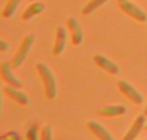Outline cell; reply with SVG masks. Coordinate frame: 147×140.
<instances>
[{
	"mask_svg": "<svg viewBox=\"0 0 147 140\" xmlns=\"http://www.w3.org/2000/svg\"><path fill=\"white\" fill-rule=\"evenodd\" d=\"M127 112V108L121 104L116 105H106V107L99 109V115L105 116V117H116V116H121Z\"/></svg>",
	"mask_w": 147,
	"mask_h": 140,
	"instance_id": "12",
	"label": "cell"
},
{
	"mask_svg": "<svg viewBox=\"0 0 147 140\" xmlns=\"http://www.w3.org/2000/svg\"><path fill=\"white\" fill-rule=\"evenodd\" d=\"M117 87L134 104H142L143 103V97L141 95V93L137 89H134V86H132L129 82L124 81V80H120V81H117Z\"/></svg>",
	"mask_w": 147,
	"mask_h": 140,
	"instance_id": "4",
	"label": "cell"
},
{
	"mask_svg": "<svg viewBox=\"0 0 147 140\" xmlns=\"http://www.w3.org/2000/svg\"><path fill=\"white\" fill-rule=\"evenodd\" d=\"M3 90H4L5 94H7L10 99L14 100L16 103H18V104H21V105L28 104V97L25 93L21 91V90H18V87H13V86H10V85H8V86H5Z\"/></svg>",
	"mask_w": 147,
	"mask_h": 140,
	"instance_id": "11",
	"label": "cell"
},
{
	"mask_svg": "<svg viewBox=\"0 0 147 140\" xmlns=\"http://www.w3.org/2000/svg\"><path fill=\"white\" fill-rule=\"evenodd\" d=\"M30 1H34V0H30Z\"/></svg>",
	"mask_w": 147,
	"mask_h": 140,
	"instance_id": "20",
	"label": "cell"
},
{
	"mask_svg": "<svg viewBox=\"0 0 147 140\" xmlns=\"http://www.w3.org/2000/svg\"><path fill=\"white\" fill-rule=\"evenodd\" d=\"M12 68L13 67L9 62H3V63L0 64V75H1V79L4 80L8 85L20 89V87H22V82L14 76Z\"/></svg>",
	"mask_w": 147,
	"mask_h": 140,
	"instance_id": "5",
	"label": "cell"
},
{
	"mask_svg": "<svg viewBox=\"0 0 147 140\" xmlns=\"http://www.w3.org/2000/svg\"><path fill=\"white\" fill-rule=\"evenodd\" d=\"M27 140H38L36 136V127H31L27 133Z\"/></svg>",
	"mask_w": 147,
	"mask_h": 140,
	"instance_id": "17",
	"label": "cell"
},
{
	"mask_svg": "<svg viewBox=\"0 0 147 140\" xmlns=\"http://www.w3.org/2000/svg\"><path fill=\"white\" fill-rule=\"evenodd\" d=\"M67 28L70 31L71 35V41L74 45H80L83 43V30H81L80 25L78 23V21L75 18L70 17L67 19Z\"/></svg>",
	"mask_w": 147,
	"mask_h": 140,
	"instance_id": "6",
	"label": "cell"
},
{
	"mask_svg": "<svg viewBox=\"0 0 147 140\" xmlns=\"http://www.w3.org/2000/svg\"><path fill=\"white\" fill-rule=\"evenodd\" d=\"M34 40H35L34 35H27L22 40V43H21L20 48H18V50H17V53L14 54V57H13L12 61H10V64H12L13 68L20 67L21 64L25 62L26 57H27L28 51H30L31 46H32V44H34Z\"/></svg>",
	"mask_w": 147,
	"mask_h": 140,
	"instance_id": "2",
	"label": "cell"
},
{
	"mask_svg": "<svg viewBox=\"0 0 147 140\" xmlns=\"http://www.w3.org/2000/svg\"><path fill=\"white\" fill-rule=\"evenodd\" d=\"M36 71H38L40 80L44 85V90H45V97L47 99L53 100L57 97V82L54 79V75L48 66L44 63H38L36 64Z\"/></svg>",
	"mask_w": 147,
	"mask_h": 140,
	"instance_id": "1",
	"label": "cell"
},
{
	"mask_svg": "<svg viewBox=\"0 0 147 140\" xmlns=\"http://www.w3.org/2000/svg\"><path fill=\"white\" fill-rule=\"evenodd\" d=\"M40 140H52V127L51 125H45L41 129Z\"/></svg>",
	"mask_w": 147,
	"mask_h": 140,
	"instance_id": "16",
	"label": "cell"
},
{
	"mask_svg": "<svg viewBox=\"0 0 147 140\" xmlns=\"http://www.w3.org/2000/svg\"><path fill=\"white\" fill-rule=\"evenodd\" d=\"M119 8L125 13V14H128L129 17L134 18V19L138 21V22H146L147 21V14L146 13L143 12L142 9H140L137 5L133 4L130 0H120L119 1Z\"/></svg>",
	"mask_w": 147,
	"mask_h": 140,
	"instance_id": "3",
	"label": "cell"
},
{
	"mask_svg": "<svg viewBox=\"0 0 147 140\" xmlns=\"http://www.w3.org/2000/svg\"><path fill=\"white\" fill-rule=\"evenodd\" d=\"M66 41H67V31L65 27L59 26V27L57 28L56 43H54V48H53L54 55H59V54L63 53L65 48H66Z\"/></svg>",
	"mask_w": 147,
	"mask_h": 140,
	"instance_id": "10",
	"label": "cell"
},
{
	"mask_svg": "<svg viewBox=\"0 0 147 140\" xmlns=\"http://www.w3.org/2000/svg\"><path fill=\"white\" fill-rule=\"evenodd\" d=\"M93 61H94V63H96L99 68L103 69V71L109 72V73H111V75H117L119 73V67H117L112 61H110L109 58H106L105 55L97 54V55H94Z\"/></svg>",
	"mask_w": 147,
	"mask_h": 140,
	"instance_id": "8",
	"label": "cell"
},
{
	"mask_svg": "<svg viewBox=\"0 0 147 140\" xmlns=\"http://www.w3.org/2000/svg\"><path fill=\"white\" fill-rule=\"evenodd\" d=\"M106 1H107V0H90V1H89L88 4L83 8V10H81V12H83L84 15H89V14H92V13H93L96 9H98L99 7H102V5H103Z\"/></svg>",
	"mask_w": 147,
	"mask_h": 140,
	"instance_id": "15",
	"label": "cell"
},
{
	"mask_svg": "<svg viewBox=\"0 0 147 140\" xmlns=\"http://www.w3.org/2000/svg\"><path fill=\"white\" fill-rule=\"evenodd\" d=\"M43 10H44V4L43 3H32V4H31L30 7L23 12L22 18L25 21H28V19H31L32 17H35L36 14L41 13Z\"/></svg>",
	"mask_w": 147,
	"mask_h": 140,
	"instance_id": "13",
	"label": "cell"
},
{
	"mask_svg": "<svg viewBox=\"0 0 147 140\" xmlns=\"http://www.w3.org/2000/svg\"><path fill=\"white\" fill-rule=\"evenodd\" d=\"M145 115L147 116V105H146V109H145Z\"/></svg>",
	"mask_w": 147,
	"mask_h": 140,
	"instance_id": "19",
	"label": "cell"
},
{
	"mask_svg": "<svg viewBox=\"0 0 147 140\" xmlns=\"http://www.w3.org/2000/svg\"><path fill=\"white\" fill-rule=\"evenodd\" d=\"M20 3H21V0H9V1L7 3V5L4 7V9H3V17L4 18L13 17V14H14V12L17 10Z\"/></svg>",
	"mask_w": 147,
	"mask_h": 140,
	"instance_id": "14",
	"label": "cell"
},
{
	"mask_svg": "<svg viewBox=\"0 0 147 140\" xmlns=\"http://www.w3.org/2000/svg\"><path fill=\"white\" fill-rule=\"evenodd\" d=\"M86 127L89 129V131L98 140H115L114 136H112L101 123L97 122V121H89V122L86 123Z\"/></svg>",
	"mask_w": 147,
	"mask_h": 140,
	"instance_id": "7",
	"label": "cell"
},
{
	"mask_svg": "<svg viewBox=\"0 0 147 140\" xmlns=\"http://www.w3.org/2000/svg\"><path fill=\"white\" fill-rule=\"evenodd\" d=\"M8 49V43L5 40H0V50L5 51Z\"/></svg>",
	"mask_w": 147,
	"mask_h": 140,
	"instance_id": "18",
	"label": "cell"
},
{
	"mask_svg": "<svg viewBox=\"0 0 147 140\" xmlns=\"http://www.w3.org/2000/svg\"><path fill=\"white\" fill-rule=\"evenodd\" d=\"M145 123H146V115H140L134 120L133 125L130 126L129 131L125 134V136H124L123 140H134L138 135H140V133L142 131V129L145 127Z\"/></svg>",
	"mask_w": 147,
	"mask_h": 140,
	"instance_id": "9",
	"label": "cell"
},
{
	"mask_svg": "<svg viewBox=\"0 0 147 140\" xmlns=\"http://www.w3.org/2000/svg\"><path fill=\"white\" fill-rule=\"evenodd\" d=\"M119 1H120V0H119Z\"/></svg>",
	"mask_w": 147,
	"mask_h": 140,
	"instance_id": "21",
	"label": "cell"
}]
</instances>
